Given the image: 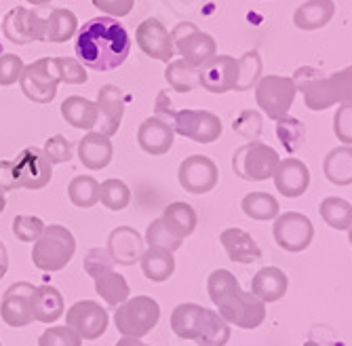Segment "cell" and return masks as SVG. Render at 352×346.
I'll return each instance as SVG.
<instances>
[{
	"label": "cell",
	"mask_w": 352,
	"mask_h": 346,
	"mask_svg": "<svg viewBox=\"0 0 352 346\" xmlns=\"http://www.w3.org/2000/svg\"><path fill=\"white\" fill-rule=\"evenodd\" d=\"M78 32V19L70 9H53L47 15V43H68Z\"/></svg>",
	"instance_id": "36"
},
{
	"label": "cell",
	"mask_w": 352,
	"mask_h": 346,
	"mask_svg": "<svg viewBox=\"0 0 352 346\" xmlns=\"http://www.w3.org/2000/svg\"><path fill=\"white\" fill-rule=\"evenodd\" d=\"M0 346H3V344H0Z\"/></svg>",
	"instance_id": "59"
},
{
	"label": "cell",
	"mask_w": 352,
	"mask_h": 346,
	"mask_svg": "<svg viewBox=\"0 0 352 346\" xmlns=\"http://www.w3.org/2000/svg\"><path fill=\"white\" fill-rule=\"evenodd\" d=\"M95 104H98V125H95L93 131H98L106 138L116 136L122 122V116H124V106H126L124 93L114 85H106L100 89L98 102Z\"/></svg>",
	"instance_id": "19"
},
{
	"label": "cell",
	"mask_w": 352,
	"mask_h": 346,
	"mask_svg": "<svg viewBox=\"0 0 352 346\" xmlns=\"http://www.w3.org/2000/svg\"><path fill=\"white\" fill-rule=\"evenodd\" d=\"M59 74L55 66V57H43L28 64L21 72L19 87L21 93L34 104H51L57 96Z\"/></svg>",
	"instance_id": "9"
},
{
	"label": "cell",
	"mask_w": 352,
	"mask_h": 346,
	"mask_svg": "<svg viewBox=\"0 0 352 346\" xmlns=\"http://www.w3.org/2000/svg\"><path fill=\"white\" fill-rule=\"evenodd\" d=\"M63 317H66V325L72 327L82 340L102 338L106 334V329H108V323H110L108 310L95 300H78V302H74Z\"/></svg>",
	"instance_id": "14"
},
{
	"label": "cell",
	"mask_w": 352,
	"mask_h": 346,
	"mask_svg": "<svg viewBox=\"0 0 352 346\" xmlns=\"http://www.w3.org/2000/svg\"><path fill=\"white\" fill-rule=\"evenodd\" d=\"M93 7L102 11L106 17H126L131 11H133V5L135 0H91Z\"/></svg>",
	"instance_id": "51"
},
{
	"label": "cell",
	"mask_w": 352,
	"mask_h": 346,
	"mask_svg": "<svg viewBox=\"0 0 352 346\" xmlns=\"http://www.w3.org/2000/svg\"><path fill=\"white\" fill-rule=\"evenodd\" d=\"M78 159L80 163L91 171H102L110 165L114 156L112 140L98 133V131H87L78 142Z\"/></svg>",
	"instance_id": "23"
},
{
	"label": "cell",
	"mask_w": 352,
	"mask_h": 346,
	"mask_svg": "<svg viewBox=\"0 0 352 346\" xmlns=\"http://www.w3.org/2000/svg\"><path fill=\"white\" fill-rule=\"evenodd\" d=\"M55 66L61 83L68 85H85L89 80L87 68L80 64L76 57H55Z\"/></svg>",
	"instance_id": "45"
},
{
	"label": "cell",
	"mask_w": 352,
	"mask_h": 346,
	"mask_svg": "<svg viewBox=\"0 0 352 346\" xmlns=\"http://www.w3.org/2000/svg\"><path fill=\"white\" fill-rule=\"evenodd\" d=\"M201 87L215 96L236 91L239 83V59L232 55H215L201 68Z\"/></svg>",
	"instance_id": "18"
},
{
	"label": "cell",
	"mask_w": 352,
	"mask_h": 346,
	"mask_svg": "<svg viewBox=\"0 0 352 346\" xmlns=\"http://www.w3.org/2000/svg\"><path fill=\"white\" fill-rule=\"evenodd\" d=\"M5 207H7V199H5V193H0V213L5 211Z\"/></svg>",
	"instance_id": "56"
},
{
	"label": "cell",
	"mask_w": 352,
	"mask_h": 346,
	"mask_svg": "<svg viewBox=\"0 0 352 346\" xmlns=\"http://www.w3.org/2000/svg\"><path fill=\"white\" fill-rule=\"evenodd\" d=\"M74 51L78 61L98 72H110L124 64L131 53V36L126 28L114 17H95L89 19L74 41Z\"/></svg>",
	"instance_id": "1"
},
{
	"label": "cell",
	"mask_w": 352,
	"mask_h": 346,
	"mask_svg": "<svg viewBox=\"0 0 352 346\" xmlns=\"http://www.w3.org/2000/svg\"><path fill=\"white\" fill-rule=\"evenodd\" d=\"M9 270V254H7V245L0 241V279H3Z\"/></svg>",
	"instance_id": "53"
},
{
	"label": "cell",
	"mask_w": 352,
	"mask_h": 346,
	"mask_svg": "<svg viewBox=\"0 0 352 346\" xmlns=\"http://www.w3.org/2000/svg\"><path fill=\"white\" fill-rule=\"evenodd\" d=\"M207 294L219 317L230 325L255 329L266 319V304L251 292H243L239 279L226 268H217L209 274Z\"/></svg>",
	"instance_id": "2"
},
{
	"label": "cell",
	"mask_w": 352,
	"mask_h": 346,
	"mask_svg": "<svg viewBox=\"0 0 352 346\" xmlns=\"http://www.w3.org/2000/svg\"><path fill=\"white\" fill-rule=\"evenodd\" d=\"M278 163L280 156L272 146L253 140L234 152L232 171L245 182H266L274 175Z\"/></svg>",
	"instance_id": "7"
},
{
	"label": "cell",
	"mask_w": 352,
	"mask_h": 346,
	"mask_svg": "<svg viewBox=\"0 0 352 346\" xmlns=\"http://www.w3.org/2000/svg\"><path fill=\"white\" fill-rule=\"evenodd\" d=\"M45 226L47 224L41 217L21 213V215H15V219H13V237L21 243H36V239L43 235Z\"/></svg>",
	"instance_id": "42"
},
{
	"label": "cell",
	"mask_w": 352,
	"mask_h": 346,
	"mask_svg": "<svg viewBox=\"0 0 352 346\" xmlns=\"http://www.w3.org/2000/svg\"><path fill=\"white\" fill-rule=\"evenodd\" d=\"M262 57L258 51H247L245 55L239 57V83H236V91H249L255 89V85L262 78Z\"/></svg>",
	"instance_id": "40"
},
{
	"label": "cell",
	"mask_w": 352,
	"mask_h": 346,
	"mask_svg": "<svg viewBox=\"0 0 352 346\" xmlns=\"http://www.w3.org/2000/svg\"><path fill=\"white\" fill-rule=\"evenodd\" d=\"M116 346H150V344L142 342L140 338H126V336H122V338L116 342Z\"/></svg>",
	"instance_id": "54"
},
{
	"label": "cell",
	"mask_w": 352,
	"mask_h": 346,
	"mask_svg": "<svg viewBox=\"0 0 352 346\" xmlns=\"http://www.w3.org/2000/svg\"><path fill=\"white\" fill-rule=\"evenodd\" d=\"M93 281H95V292H98V296L110 308H118L122 302H126L131 298L129 283H126V279L116 270L104 272V274H100L98 279H93Z\"/></svg>",
	"instance_id": "33"
},
{
	"label": "cell",
	"mask_w": 352,
	"mask_h": 346,
	"mask_svg": "<svg viewBox=\"0 0 352 346\" xmlns=\"http://www.w3.org/2000/svg\"><path fill=\"white\" fill-rule=\"evenodd\" d=\"M276 131H278V138L283 142L285 148H289V150H296L302 140H304V125L298 120V118H292V116H285L280 120H276Z\"/></svg>",
	"instance_id": "46"
},
{
	"label": "cell",
	"mask_w": 352,
	"mask_h": 346,
	"mask_svg": "<svg viewBox=\"0 0 352 346\" xmlns=\"http://www.w3.org/2000/svg\"><path fill=\"white\" fill-rule=\"evenodd\" d=\"M43 150H45L47 159H49L53 165L70 163V161H72V156H74L70 140H68V138H63L61 133L49 138V140L45 142V148H43Z\"/></svg>",
	"instance_id": "47"
},
{
	"label": "cell",
	"mask_w": 352,
	"mask_h": 346,
	"mask_svg": "<svg viewBox=\"0 0 352 346\" xmlns=\"http://www.w3.org/2000/svg\"><path fill=\"white\" fill-rule=\"evenodd\" d=\"M21 188L15 163L13 161H0V193H13Z\"/></svg>",
	"instance_id": "52"
},
{
	"label": "cell",
	"mask_w": 352,
	"mask_h": 346,
	"mask_svg": "<svg viewBox=\"0 0 352 346\" xmlns=\"http://www.w3.org/2000/svg\"><path fill=\"white\" fill-rule=\"evenodd\" d=\"M161 321V306L150 296H135L114 308V325L126 338H144Z\"/></svg>",
	"instance_id": "6"
},
{
	"label": "cell",
	"mask_w": 352,
	"mask_h": 346,
	"mask_svg": "<svg viewBox=\"0 0 352 346\" xmlns=\"http://www.w3.org/2000/svg\"><path fill=\"white\" fill-rule=\"evenodd\" d=\"M82 268H85V272L91 279H98L100 274L114 270L116 268V262L110 256L108 247H93L89 254L85 256V260H82Z\"/></svg>",
	"instance_id": "43"
},
{
	"label": "cell",
	"mask_w": 352,
	"mask_h": 346,
	"mask_svg": "<svg viewBox=\"0 0 352 346\" xmlns=\"http://www.w3.org/2000/svg\"><path fill=\"white\" fill-rule=\"evenodd\" d=\"M179 186L190 195H209L219 182L217 165L205 154H190L179 163L177 169Z\"/></svg>",
	"instance_id": "13"
},
{
	"label": "cell",
	"mask_w": 352,
	"mask_h": 346,
	"mask_svg": "<svg viewBox=\"0 0 352 346\" xmlns=\"http://www.w3.org/2000/svg\"><path fill=\"white\" fill-rule=\"evenodd\" d=\"M61 116L74 129L93 131L98 125V104L82 96H70L61 102Z\"/></svg>",
	"instance_id": "29"
},
{
	"label": "cell",
	"mask_w": 352,
	"mask_h": 346,
	"mask_svg": "<svg viewBox=\"0 0 352 346\" xmlns=\"http://www.w3.org/2000/svg\"><path fill=\"white\" fill-rule=\"evenodd\" d=\"M304 104L312 112L329 110L336 104H352V66L323 76L316 68L302 66L292 76Z\"/></svg>",
	"instance_id": "3"
},
{
	"label": "cell",
	"mask_w": 352,
	"mask_h": 346,
	"mask_svg": "<svg viewBox=\"0 0 352 346\" xmlns=\"http://www.w3.org/2000/svg\"><path fill=\"white\" fill-rule=\"evenodd\" d=\"M34 292L36 288L28 281H17L7 288L0 300V317L9 327H28L34 321V312H32Z\"/></svg>",
	"instance_id": "15"
},
{
	"label": "cell",
	"mask_w": 352,
	"mask_h": 346,
	"mask_svg": "<svg viewBox=\"0 0 352 346\" xmlns=\"http://www.w3.org/2000/svg\"><path fill=\"white\" fill-rule=\"evenodd\" d=\"M25 3H30L32 7H45L51 3V0H25Z\"/></svg>",
	"instance_id": "55"
},
{
	"label": "cell",
	"mask_w": 352,
	"mask_h": 346,
	"mask_svg": "<svg viewBox=\"0 0 352 346\" xmlns=\"http://www.w3.org/2000/svg\"><path fill=\"white\" fill-rule=\"evenodd\" d=\"M76 254V239L74 235L61 224L45 226L43 235L36 239L32 247V262L38 270L57 272L66 268Z\"/></svg>",
	"instance_id": "5"
},
{
	"label": "cell",
	"mask_w": 352,
	"mask_h": 346,
	"mask_svg": "<svg viewBox=\"0 0 352 346\" xmlns=\"http://www.w3.org/2000/svg\"><path fill=\"white\" fill-rule=\"evenodd\" d=\"M171 332L179 340H192L199 346H226L230 340V323L217 310L195 302L177 304L171 312Z\"/></svg>",
	"instance_id": "4"
},
{
	"label": "cell",
	"mask_w": 352,
	"mask_h": 346,
	"mask_svg": "<svg viewBox=\"0 0 352 346\" xmlns=\"http://www.w3.org/2000/svg\"><path fill=\"white\" fill-rule=\"evenodd\" d=\"M241 209L247 217L255 219V222H270V219H276L280 215L278 201L262 191L245 195L241 201Z\"/></svg>",
	"instance_id": "35"
},
{
	"label": "cell",
	"mask_w": 352,
	"mask_h": 346,
	"mask_svg": "<svg viewBox=\"0 0 352 346\" xmlns=\"http://www.w3.org/2000/svg\"><path fill=\"white\" fill-rule=\"evenodd\" d=\"M333 133L342 146H352V104L338 106L333 114Z\"/></svg>",
	"instance_id": "50"
},
{
	"label": "cell",
	"mask_w": 352,
	"mask_h": 346,
	"mask_svg": "<svg viewBox=\"0 0 352 346\" xmlns=\"http://www.w3.org/2000/svg\"><path fill=\"white\" fill-rule=\"evenodd\" d=\"M173 140H175V131L171 127V122L158 118V116H150L146 118L140 129H138V144L146 154L152 156H163L173 148Z\"/></svg>",
	"instance_id": "22"
},
{
	"label": "cell",
	"mask_w": 352,
	"mask_h": 346,
	"mask_svg": "<svg viewBox=\"0 0 352 346\" xmlns=\"http://www.w3.org/2000/svg\"><path fill=\"white\" fill-rule=\"evenodd\" d=\"M287 290H289V279L276 266H264L251 279V294L258 296L264 304L278 302Z\"/></svg>",
	"instance_id": "26"
},
{
	"label": "cell",
	"mask_w": 352,
	"mask_h": 346,
	"mask_svg": "<svg viewBox=\"0 0 352 346\" xmlns=\"http://www.w3.org/2000/svg\"><path fill=\"white\" fill-rule=\"evenodd\" d=\"M142 272L152 283H165L175 272V256L173 251L161 247H146L144 256L140 260Z\"/></svg>",
	"instance_id": "30"
},
{
	"label": "cell",
	"mask_w": 352,
	"mask_h": 346,
	"mask_svg": "<svg viewBox=\"0 0 352 346\" xmlns=\"http://www.w3.org/2000/svg\"><path fill=\"white\" fill-rule=\"evenodd\" d=\"M3 34L15 45L47 41V15L36 9L15 7L3 17Z\"/></svg>",
	"instance_id": "12"
},
{
	"label": "cell",
	"mask_w": 352,
	"mask_h": 346,
	"mask_svg": "<svg viewBox=\"0 0 352 346\" xmlns=\"http://www.w3.org/2000/svg\"><path fill=\"white\" fill-rule=\"evenodd\" d=\"M0 25H3V23H0ZM0 30H3V28H0Z\"/></svg>",
	"instance_id": "58"
},
{
	"label": "cell",
	"mask_w": 352,
	"mask_h": 346,
	"mask_svg": "<svg viewBox=\"0 0 352 346\" xmlns=\"http://www.w3.org/2000/svg\"><path fill=\"white\" fill-rule=\"evenodd\" d=\"M161 217L165 219V224L173 230V235H177L179 239H188L192 233L197 230L199 224V215L190 203L184 201H175L171 205H167L161 213Z\"/></svg>",
	"instance_id": "32"
},
{
	"label": "cell",
	"mask_w": 352,
	"mask_h": 346,
	"mask_svg": "<svg viewBox=\"0 0 352 346\" xmlns=\"http://www.w3.org/2000/svg\"><path fill=\"white\" fill-rule=\"evenodd\" d=\"M135 43L148 57L156 61H165V64L173 61V57L177 55L173 41H171V32L161 19H154V17H148L138 25Z\"/></svg>",
	"instance_id": "17"
},
{
	"label": "cell",
	"mask_w": 352,
	"mask_h": 346,
	"mask_svg": "<svg viewBox=\"0 0 352 346\" xmlns=\"http://www.w3.org/2000/svg\"><path fill=\"white\" fill-rule=\"evenodd\" d=\"M173 47H175V53L182 55V59H186L188 64L197 66V68H201L203 64H207L211 57L217 55L215 39L211 34H207V32H201L199 28H195L184 39L175 41Z\"/></svg>",
	"instance_id": "25"
},
{
	"label": "cell",
	"mask_w": 352,
	"mask_h": 346,
	"mask_svg": "<svg viewBox=\"0 0 352 346\" xmlns=\"http://www.w3.org/2000/svg\"><path fill=\"white\" fill-rule=\"evenodd\" d=\"M232 129L243 136V138H249L251 142L258 140L260 133H262V114L255 112V110H243L239 114V118L232 122Z\"/></svg>",
	"instance_id": "48"
},
{
	"label": "cell",
	"mask_w": 352,
	"mask_h": 346,
	"mask_svg": "<svg viewBox=\"0 0 352 346\" xmlns=\"http://www.w3.org/2000/svg\"><path fill=\"white\" fill-rule=\"evenodd\" d=\"M323 222L333 230H350L352 226V205L342 197H325L318 205Z\"/></svg>",
	"instance_id": "37"
},
{
	"label": "cell",
	"mask_w": 352,
	"mask_h": 346,
	"mask_svg": "<svg viewBox=\"0 0 352 346\" xmlns=\"http://www.w3.org/2000/svg\"><path fill=\"white\" fill-rule=\"evenodd\" d=\"M32 312H34V321L38 323H55L66 314V302L57 288L53 285H38L32 298Z\"/></svg>",
	"instance_id": "27"
},
{
	"label": "cell",
	"mask_w": 352,
	"mask_h": 346,
	"mask_svg": "<svg viewBox=\"0 0 352 346\" xmlns=\"http://www.w3.org/2000/svg\"><path fill=\"white\" fill-rule=\"evenodd\" d=\"M13 163H15L19 184L25 191H41V188H45L53 177V163L47 159L43 148H36V146L23 148Z\"/></svg>",
	"instance_id": "16"
},
{
	"label": "cell",
	"mask_w": 352,
	"mask_h": 346,
	"mask_svg": "<svg viewBox=\"0 0 352 346\" xmlns=\"http://www.w3.org/2000/svg\"><path fill=\"white\" fill-rule=\"evenodd\" d=\"M272 180L278 195H283L285 199H298L306 195L310 186V169L304 161L292 156V159H285L278 163Z\"/></svg>",
	"instance_id": "20"
},
{
	"label": "cell",
	"mask_w": 352,
	"mask_h": 346,
	"mask_svg": "<svg viewBox=\"0 0 352 346\" xmlns=\"http://www.w3.org/2000/svg\"><path fill=\"white\" fill-rule=\"evenodd\" d=\"M348 241H350V247H352V226H350V230H348Z\"/></svg>",
	"instance_id": "57"
},
{
	"label": "cell",
	"mask_w": 352,
	"mask_h": 346,
	"mask_svg": "<svg viewBox=\"0 0 352 346\" xmlns=\"http://www.w3.org/2000/svg\"><path fill=\"white\" fill-rule=\"evenodd\" d=\"M68 199L78 209H91L100 203V182L93 175H76L68 184Z\"/></svg>",
	"instance_id": "38"
},
{
	"label": "cell",
	"mask_w": 352,
	"mask_h": 346,
	"mask_svg": "<svg viewBox=\"0 0 352 346\" xmlns=\"http://www.w3.org/2000/svg\"><path fill=\"white\" fill-rule=\"evenodd\" d=\"M336 15L333 0H306L294 13V23L304 32H314V30L325 28Z\"/></svg>",
	"instance_id": "28"
},
{
	"label": "cell",
	"mask_w": 352,
	"mask_h": 346,
	"mask_svg": "<svg viewBox=\"0 0 352 346\" xmlns=\"http://www.w3.org/2000/svg\"><path fill=\"white\" fill-rule=\"evenodd\" d=\"M144 241L148 247H161V249H167V251H175L182 247L184 239H179L177 235H173V230L165 224L163 217H156L154 222L148 224L146 228V235H144Z\"/></svg>",
	"instance_id": "41"
},
{
	"label": "cell",
	"mask_w": 352,
	"mask_h": 346,
	"mask_svg": "<svg viewBox=\"0 0 352 346\" xmlns=\"http://www.w3.org/2000/svg\"><path fill=\"white\" fill-rule=\"evenodd\" d=\"M296 96H298V87L292 76L268 74L262 76L260 83L255 85V102H258L260 110L270 120H280L285 116H289Z\"/></svg>",
	"instance_id": "8"
},
{
	"label": "cell",
	"mask_w": 352,
	"mask_h": 346,
	"mask_svg": "<svg viewBox=\"0 0 352 346\" xmlns=\"http://www.w3.org/2000/svg\"><path fill=\"white\" fill-rule=\"evenodd\" d=\"M165 80L177 93H190L201 87V70L186 59H173L165 68Z\"/></svg>",
	"instance_id": "34"
},
{
	"label": "cell",
	"mask_w": 352,
	"mask_h": 346,
	"mask_svg": "<svg viewBox=\"0 0 352 346\" xmlns=\"http://www.w3.org/2000/svg\"><path fill=\"white\" fill-rule=\"evenodd\" d=\"M38 346H82V338L68 325H51L41 334Z\"/></svg>",
	"instance_id": "44"
},
{
	"label": "cell",
	"mask_w": 352,
	"mask_h": 346,
	"mask_svg": "<svg viewBox=\"0 0 352 346\" xmlns=\"http://www.w3.org/2000/svg\"><path fill=\"white\" fill-rule=\"evenodd\" d=\"M323 173L333 186L352 184V146H338L327 152L323 161Z\"/></svg>",
	"instance_id": "31"
},
{
	"label": "cell",
	"mask_w": 352,
	"mask_h": 346,
	"mask_svg": "<svg viewBox=\"0 0 352 346\" xmlns=\"http://www.w3.org/2000/svg\"><path fill=\"white\" fill-rule=\"evenodd\" d=\"M100 201L110 211H122L131 203V188L118 177H108L100 184Z\"/></svg>",
	"instance_id": "39"
},
{
	"label": "cell",
	"mask_w": 352,
	"mask_h": 346,
	"mask_svg": "<svg viewBox=\"0 0 352 346\" xmlns=\"http://www.w3.org/2000/svg\"><path fill=\"white\" fill-rule=\"evenodd\" d=\"M23 68H25V64L19 55H15V53L0 55V87H9V85L19 83Z\"/></svg>",
	"instance_id": "49"
},
{
	"label": "cell",
	"mask_w": 352,
	"mask_h": 346,
	"mask_svg": "<svg viewBox=\"0 0 352 346\" xmlns=\"http://www.w3.org/2000/svg\"><path fill=\"white\" fill-rule=\"evenodd\" d=\"M272 237L283 251L300 254V251H306L310 247L314 239V224L308 215L300 211H287L274 219Z\"/></svg>",
	"instance_id": "11"
},
{
	"label": "cell",
	"mask_w": 352,
	"mask_h": 346,
	"mask_svg": "<svg viewBox=\"0 0 352 346\" xmlns=\"http://www.w3.org/2000/svg\"><path fill=\"white\" fill-rule=\"evenodd\" d=\"M108 251L118 266H133L144 256L146 241L131 226H116L108 237Z\"/></svg>",
	"instance_id": "21"
},
{
	"label": "cell",
	"mask_w": 352,
	"mask_h": 346,
	"mask_svg": "<svg viewBox=\"0 0 352 346\" xmlns=\"http://www.w3.org/2000/svg\"><path fill=\"white\" fill-rule=\"evenodd\" d=\"M171 127L177 136L197 144H213L221 138V118L209 110H179L171 118Z\"/></svg>",
	"instance_id": "10"
},
{
	"label": "cell",
	"mask_w": 352,
	"mask_h": 346,
	"mask_svg": "<svg viewBox=\"0 0 352 346\" xmlns=\"http://www.w3.org/2000/svg\"><path fill=\"white\" fill-rule=\"evenodd\" d=\"M219 243L226 256L236 264H253L262 258V249L247 230L243 228H226L219 235Z\"/></svg>",
	"instance_id": "24"
}]
</instances>
